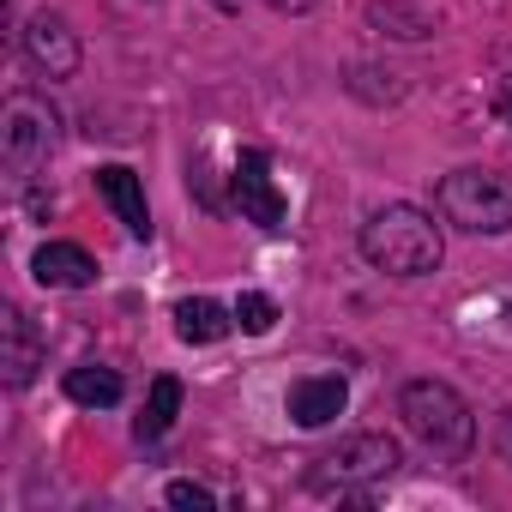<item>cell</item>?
Listing matches in <instances>:
<instances>
[{
  "mask_svg": "<svg viewBox=\"0 0 512 512\" xmlns=\"http://www.w3.org/2000/svg\"><path fill=\"white\" fill-rule=\"evenodd\" d=\"M440 253H446L440 223L416 205H386L362 223V260L386 278H422L440 266Z\"/></svg>",
  "mask_w": 512,
  "mask_h": 512,
  "instance_id": "1",
  "label": "cell"
},
{
  "mask_svg": "<svg viewBox=\"0 0 512 512\" xmlns=\"http://www.w3.org/2000/svg\"><path fill=\"white\" fill-rule=\"evenodd\" d=\"M398 416H404V428L428 452H446V458L470 452V440H476V416H470V404L446 380H410L398 392Z\"/></svg>",
  "mask_w": 512,
  "mask_h": 512,
  "instance_id": "2",
  "label": "cell"
},
{
  "mask_svg": "<svg viewBox=\"0 0 512 512\" xmlns=\"http://www.w3.org/2000/svg\"><path fill=\"white\" fill-rule=\"evenodd\" d=\"M440 217L470 235H506L512 229V181L494 169H452L434 193Z\"/></svg>",
  "mask_w": 512,
  "mask_h": 512,
  "instance_id": "3",
  "label": "cell"
},
{
  "mask_svg": "<svg viewBox=\"0 0 512 512\" xmlns=\"http://www.w3.org/2000/svg\"><path fill=\"white\" fill-rule=\"evenodd\" d=\"M398 464L404 458H398V440L392 434H350V440H338L332 452L314 458V476L308 482L320 494H362V488L386 482Z\"/></svg>",
  "mask_w": 512,
  "mask_h": 512,
  "instance_id": "4",
  "label": "cell"
},
{
  "mask_svg": "<svg viewBox=\"0 0 512 512\" xmlns=\"http://www.w3.org/2000/svg\"><path fill=\"white\" fill-rule=\"evenodd\" d=\"M55 145H61L55 109L43 97H31V91H13L7 109H0V157H7V169L25 181V175H37L55 157Z\"/></svg>",
  "mask_w": 512,
  "mask_h": 512,
  "instance_id": "5",
  "label": "cell"
},
{
  "mask_svg": "<svg viewBox=\"0 0 512 512\" xmlns=\"http://www.w3.org/2000/svg\"><path fill=\"white\" fill-rule=\"evenodd\" d=\"M229 187H235V205H241L247 223L284 229V211H290V205H284V193H278V181H272V157H266V151H241Z\"/></svg>",
  "mask_w": 512,
  "mask_h": 512,
  "instance_id": "6",
  "label": "cell"
},
{
  "mask_svg": "<svg viewBox=\"0 0 512 512\" xmlns=\"http://www.w3.org/2000/svg\"><path fill=\"white\" fill-rule=\"evenodd\" d=\"M25 55L49 79H73L79 73V37H73V25L61 13H31L25 19Z\"/></svg>",
  "mask_w": 512,
  "mask_h": 512,
  "instance_id": "7",
  "label": "cell"
},
{
  "mask_svg": "<svg viewBox=\"0 0 512 512\" xmlns=\"http://www.w3.org/2000/svg\"><path fill=\"white\" fill-rule=\"evenodd\" d=\"M344 404H350L344 374H308V380H296L290 398H284V410H290L296 428H326V422L344 416Z\"/></svg>",
  "mask_w": 512,
  "mask_h": 512,
  "instance_id": "8",
  "label": "cell"
},
{
  "mask_svg": "<svg viewBox=\"0 0 512 512\" xmlns=\"http://www.w3.org/2000/svg\"><path fill=\"white\" fill-rule=\"evenodd\" d=\"M31 278L43 290H91L97 284V260L79 241H43L37 260H31Z\"/></svg>",
  "mask_w": 512,
  "mask_h": 512,
  "instance_id": "9",
  "label": "cell"
},
{
  "mask_svg": "<svg viewBox=\"0 0 512 512\" xmlns=\"http://www.w3.org/2000/svg\"><path fill=\"white\" fill-rule=\"evenodd\" d=\"M0 368H7V386H31L37 368H43V338H37L25 308L0 314Z\"/></svg>",
  "mask_w": 512,
  "mask_h": 512,
  "instance_id": "10",
  "label": "cell"
},
{
  "mask_svg": "<svg viewBox=\"0 0 512 512\" xmlns=\"http://www.w3.org/2000/svg\"><path fill=\"white\" fill-rule=\"evenodd\" d=\"M97 193L109 199V211L127 223V235L133 241H145L151 235V205H145V181L127 169V163H103L97 169Z\"/></svg>",
  "mask_w": 512,
  "mask_h": 512,
  "instance_id": "11",
  "label": "cell"
},
{
  "mask_svg": "<svg viewBox=\"0 0 512 512\" xmlns=\"http://www.w3.org/2000/svg\"><path fill=\"white\" fill-rule=\"evenodd\" d=\"M368 25L386 31V37H398V43H422V37L440 31V19L422 7V0H374V7H368Z\"/></svg>",
  "mask_w": 512,
  "mask_h": 512,
  "instance_id": "12",
  "label": "cell"
},
{
  "mask_svg": "<svg viewBox=\"0 0 512 512\" xmlns=\"http://www.w3.org/2000/svg\"><path fill=\"white\" fill-rule=\"evenodd\" d=\"M229 326H235V314L211 296H187L175 308V338L181 344H217V338H229Z\"/></svg>",
  "mask_w": 512,
  "mask_h": 512,
  "instance_id": "13",
  "label": "cell"
},
{
  "mask_svg": "<svg viewBox=\"0 0 512 512\" xmlns=\"http://www.w3.org/2000/svg\"><path fill=\"white\" fill-rule=\"evenodd\" d=\"M121 374L115 368H97V362H85V368H73L67 374V398L73 404H85V410H109V404H121Z\"/></svg>",
  "mask_w": 512,
  "mask_h": 512,
  "instance_id": "14",
  "label": "cell"
},
{
  "mask_svg": "<svg viewBox=\"0 0 512 512\" xmlns=\"http://www.w3.org/2000/svg\"><path fill=\"white\" fill-rule=\"evenodd\" d=\"M175 416H181V380L163 374V380H151V398H145V416L133 422V434L139 440H157V434H169Z\"/></svg>",
  "mask_w": 512,
  "mask_h": 512,
  "instance_id": "15",
  "label": "cell"
},
{
  "mask_svg": "<svg viewBox=\"0 0 512 512\" xmlns=\"http://www.w3.org/2000/svg\"><path fill=\"white\" fill-rule=\"evenodd\" d=\"M235 326H241V332H253V338H266V332L278 326V302H272V296H260V290L241 296V302H235Z\"/></svg>",
  "mask_w": 512,
  "mask_h": 512,
  "instance_id": "16",
  "label": "cell"
},
{
  "mask_svg": "<svg viewBox=\"0 0 512 512\" xmlns=\"http://www.w3.org/2000/svg\"><path fill=\"white\" fill-rule=\"evenodd\" d=\"M169 506H181V512H211V506H217V494H211V488H199V482H169Z\"/></svg>",
  "mask_w": 512,
  "mask_h": 512,
  "instance_id": "17",
  "label": "cell"
},
{
  "mask_svg": "<svg viewBox=\"0 0 512 512\" xmlns=\"http://www.w3.org/2000/svg\"><path fill=\"white\" fill-rule=\"evenodd\" d=\"M494 452H500V464H512V410H506L500 428H494Z\"/></svg>",
  "mask_w": 512,
  "mask_h": 512,
  "instance_id": "18",
  "label": "cell"
},
{
  "mask_svg": "<svg viewBox=\"0 0 512 512\" xmlns=\"http://www.w3.org/2000/svg\"><path fill=\"white\" fill-rule=\"evenodd\" d=\"M266 7H278V13H308V7H320V0H266Z\"/></svg>",
  "mask_w": 512,
  "mask_h": 512,
  "instance_id": "19",
  "label": "cell"
},
{
  "mask_svg": "<svg viewBox=\"0 0 512 512\" xmlns=\"http://www.w3.org/2000/svg\"><path fill=\"white\" fill-rule=\"evenodd\" d=\"M500 115L512 121V79H506V91H500Z\"/></svg>",
  "mask_w": 512,
  "mask_h": 512,
  "instance_id": "20",
  "label": "cell"
},
{
  "mask_svg": "<svg viewBox=\"0 0 512 512\" xmlns=\"http://www.w3.org/2000/svg\"><path fill=\"white\" fill-rule=\"evenodd\" d=\"M211 7H217V13H241V0H211Z\"/></svg>",
  "mask_w": 512,
  "mask_h": 512,
  "instance_id": "21",
  "label": "cell"
}]
</instances>
